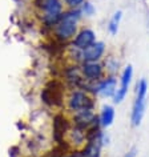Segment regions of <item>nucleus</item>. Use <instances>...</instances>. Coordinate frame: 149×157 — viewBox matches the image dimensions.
Masks as SVG:
<instances>
[{
  "mask_svg": "<svg viewBox=\"0 0 149 157\" xmlns=\"http://www.w3.org/2000/svg\"><path fill=\"white\" fill-rule=\"evenodd\" d=\"M81 17L80 10H71L63 13L61 19L53 27L55 37L60 41H68L77 35V27Z\"/></svg>",
  "mask_w": 149,
  "mask_h": 157,
  "instance_id": "1",
  "label": "nucleus"
},
{
  "mask_svg": "<svg viewBox=\"0 0 149 157\" xmlns=\"http://www.w3.org/2000/svg\"><path fill=\"white\" fill-rule=\"evenodd\" d=\"M67 111L72 115L84 111V109H93L95 108V97L87 89H72L64 99Z\"/></svg>",
  "mask_w": 149,
  "mask_h": 157,
  "instance_id": "2",
  "label": "nucleus"
},
{
  "mask_svg": "<svg viewBox=\"0 0 149 157\" xmlns=\"http://www.w3.org/2000/svg\"><path fill=\"white\" fill-rule=\"evenodd\" d=\"M63 7L61 0H41L40 3V15L41 21L47 27H55V24L60 20L63 16Z\"/></svg>",
  "mask_w": 149,
  "mask_h": 157,
  "instance_id": "3",
  "label": "nucleus"
},
{
  "mask_svg": "<svg viewBox=\"0 0 149 157\" xmlns=\"http://www.w3.org/2000/svg\"><path fill=\"white\" fill-rule=\"evenodd\" d=\"M64 140L68 147L74 149L76 152H81L88 143V131L73 125V127L65 129Z\"/></svg>",
  "mask_w": 149,
  "mask_h": 157,
  "instance_id": "4",
  "label": "nucleus"
},
{
  "mask_svg": "<svg viewBox=\"0 0 149 157\" xmlns=\"http://www.w3.org/2000/svg\"><path fill=\"white\" fill-rule=\"evenodd\" d=\"M147 91H148V84L145 78L137 83V92H136V100L133 104V111H132V124L135 125H140L141 120L144 116V111H145V97H147Z\"/></svg>",
  "mask_w": 149,
  "mask_h": 157,
  "instance_id": "5",
  "label": "nucleus"
},
{
  "mask_svg": "<svg viewBox=\"0 0 149 157\" xmlns=\"http://www.w3.org/2000/svg\"><path fill=\"white\" fill-rule=\"evenodd\" d=\"M81 75H83L84 80L87 81H93V83H97V81L103 80L105 76V68L100 64L99 61H92V63H83L81 65Z\"/></svg>",
  "mask_w": 149,
  "mask_h": 157,
  "instance_id": "6",
  "label": "nucleus"
},
{
  "mask_svg": "<svg viewBox=\"0 0 149 157\" xmlns=\"http://www.w3.org/2000/svg\"><path fill=\"white\" fill-rule=\"evenodd\" d=\"M105 52V44L101 41H95L92 45L87 47L85 49H81V59L83 63H92L99 61Z\"/></svg>",
  "mask_w": 149,
  "mask_h": 157,
  "instance_id": "7",
  "label": "nucleus"
},
{
  "mask_svg": "<svg viewBox=\"0 0 149 157\" xmlns=\"http://www.w3.org/2000/svg\"><path fill=\"white\" fill-rule=\"evenodd\" d=\"M132 75H133V69L131 65H128L127 68L124 69L123 72V76H121V84L120 87L117 88V91L115 93V96H113V99H115V103H121L125 96H127L128 93V88H129V84H131V80H132Z\"/></svg>",
  "mask_w": 149,
  "mask_h": 157,
  "instance_id": "8",
  "label": "nucleus"
},
{
  "mask_svg": "<svg viewBox=\"0 0 149 157\" xmlns=\"http://www.w3.org/2000/svg\"><path fill=\"white\" fill-rule=\"evenodd\" d=\"M117 91L116 87V78L113 76L104 77L103 80L97 81V85H95V92L99 93L103 97H112L115 96V93Z\"/></svg>",
  "mask_w": 149,
  "mask_h": 157,
  "instance_id": "9",
  "label": "nucleus"
},
{
  "mask_svg": "<svg viewBox=\"0 0 149 157\" xmlns=\"http://www.w3.org/2000/svg\"><path fill=\"white\" fill-rule=\"evenodd\" d=\"M95 41H96L95 32L89 28H84L76 35V37L72 40V44L71 45L76 47V48H79V49H85L87 47L92 45Z\"/></svg>",
  "mask_w": 149,
  "mask_h": 157,
  "instance_id": "10",
  "label": "nucleus"
},
{
  "mask_svg": "<svg viewBox=\"0 0 149 157\" xmlns=\"http://www.w3.org/2000/svg\"><path fill=\"white\" fill-rule=\"evenodd\" d=\"M113 120H115V109L111 105H105L99 116V123L103 127H109V125H112Z\"/></svg>",
  "mask_w": 149,
  "mask_h": 157,
  "instance_id": "11",
  "label": "nucleus"
},
{
  "mask_svg": "<svg viewBox=\"0 0 149 157\" xmlns=\"http://www.w3.org/2000/svg\"><path fill=\"white\" fill-rule=\"evenodd\" d=\"M121 11H117V12L113 15L111 21H109V25H108V29L112 35H116L117 33V29H119V24H120V20H121Z\"/></svg>",
  "mask_w": 149,
  "mask_h": 157,
  "instance_id": "12",
  "label": "nucleus"
},
{
  "mask_svg": "<svg viewBox=\"0 0 149 157\" xmlns=\"http://www.w3.org/2000/svg\"><path fill=\"white\" fill-rule=\"evenodd\" d=\"M63 2H64L65 6L69 7L71 10H77V8H80V7L84 4L85 0H63Z\"/></svg>",
  "mask_w": 149,
  "mask_h": 157,
  "instance_id": "13",
  "label": "nucleus"
},
{
  "mask_svg": "<svg viewBox=\"0 0 149 157\" xmlns=\"http://www.w3.org/2000/svg\"><path fill=\"white\" fill-rule=\"evenodd\" d=\"M80 12L84 13V15H87V16H91V15H93V12H95V10H93L92 4H89V3H84V4L81 6Z\"/></svg>",
  "mask_w": 149,
  "mask_h": 157,
  "instance_id": "14",
  "label": "nucleus"
},
{
  "mask_svg": "<svg viewBox=\"0 0 149 157\" xmlns=\"http://www.w3.org/2000/svg\"><path fill=\"white\" fill-rule=\"evenodd\" d=\"M72 157H85V156L83 155V152H74Z\"/></svg>",
  "mask_w": 149,
  "mask_h": 157,
  "instance_id": "15",
  "label": "nucleus"
},
{
  "mask_svg": "<svg viewBox=\"0 0 149 157\" xmlns=\"http://www.w3.org/2000/svg\"><path fill=\"white\" fill-rule=\"evenodd\" d=\"M135 152H136V149H132V151H131V152H129V156L127 155V156H125V157H135Z\"/></svg>",
  "mask_w": 149,
  "mask_h": 157,
  "instance_id": "16",
  "label": "nucleus"
}]
</instances>
